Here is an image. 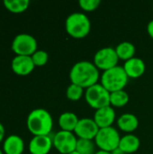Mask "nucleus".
<instances>
[{
  "label": "nucleus",
  "mask_w": 153,
  "mask_h": 154,
  "mask_svg": "<svg viewBox=\"0 0 153 154\" xmlns=\"http://www.w3.org/2000/svg\"><path fill=\"white\" fill-rule=\"evenodd\" d=\"M69 79L71 83L87 89L97 84L99 79V71L93 62L81 60L74 64L71 68Z\"/></svg>",
  "instance_id": "f257e3e1"
},
{
  "label": "nucleus",
  "mask_w": 153,
  "mask_h": 154,
  "mask_svg": "<svg viewBox=\"0 0 153 154\" xmlns=\"http://www.w3.org/2000/svg\"><path fill=\"white\" fill-rule=\"evenodd\" d=\"M26 125L30 133L34 136L49 135L52 130L53 120L47 110L36 108L29 114Z\"/></svg>",
  "instance_id": "f03ea898"
},
{
  "label": "nucleus",
  "mask_w": 153,
  "mask_h": 154,
  "mask_svg": "<svg viewBox=\"0 0 153 154\" xmlns=\"http://www.w3.org/2000/svg\"><path fill=\"white\" fill-rule=\"evenodd\" d=\"M66 32L75 39H82L88 35L91 30V23L87 15L76 12L70 14L65 22Z\"/></svg>",
  "instance_id": "7ed1b4c3"
},
{
  "label": "nucleus",
  "mask_w": 153,
  "mask_h": 154,
  "mask_svg": "<svg viewBox=\"0 0 153 154\" xmlns=\"http://www.w3.org/2000/svg\"><path fill=\"white\" fill-rule=\"evenodd\" d=\"M129 80L124 67L115 66L103 72L101 76V85L110 93L124 90Z\"/></svg>",
  "instance_id": "20e7f679"
},
{
  "label": "nucleus",
  "mask_w": 153,
  "mask_h": 154,
  "mask_svg": "<svg viewBox=\"0 0 153 154\" xmlns=\"http://www.w3.org/2000/svg\"><path fill=\"white\" fill-rule=\"evenodd\" d=\"M120 140L121 137L118 131L115 127L110 126L99 129L95 138V143L101 151L112 152L119 147Z\"/></svg>",
  "instance_id": "39448f33"
},
{
  "label": "nucleus",
  "mask_w": 153,
  "mask_h": 154,
  "mask_svg": "<svg viewBox=\"0 0 153 154\" xmlns=\"http://www.w3.org/2000/svg\"><path fill=\"white\" fill-rule=\"evenodd\" d=\"M85 99L90 107L97 110L110 106V92L97 83L86 89Z\"/></svg>",
  "instance_id": "423d86ee"
},
{
  "label": "nucleus",
  "mask_w": 153,
  "mask_h": 154,
  "mask_svg": "<svg viewBox=\"0 0 153 154\" xmlns=\"http://www.w3.org/2000/svg\"><path fill=\"white\" fill-rule=\"evenodd\" d=\"M12 51L16 55L32 56L37 51V41L30 34L20 33L13 40Z\"/></svg>",
  "instance_id": "0eeeda50"
},
{
  "label": "nucleus",
  "mask_w": 153,
  "mask_h": 154,
  "mask_svg": "<svg viewBox=\"0 0 153 154\" xmlns=\"http://www.w3.org/2000/svg\"><path fill=\"white\" fill-rule=\"evenodd\" d=\"M119 61L115 49L112 47H105L98 50L94 56V64L98 69L104 71L108 70L115 66Z\"/></svg>",
  "instance_id": "6e6552de"
},
{
  "label": "nucleus",
  "mask_w": 153,
  "mask_h": 154,
  "mask_svg": "<svg viewBox=\"0 0 153 154\" xmlns=\"http://www.w3.org/2000/svg\"><path fill=\"white\" fill-rule=\"evenodd\" d=\"M78 139L71 132L60 131L53 137L52 143L56 150L61 154H69L76 151Z\"/></svg>",
  "instance_id": "1a4fd4ad"
},
{
  "label": "nucleus",
  "mask_w": 153,
  "mask_h": 154,
  "mask_svg": "<svg viewBox=\"0 0 153 154\" xmlns=\"http://www.w3.org/2000/svg\"><path fill=\"white\" fill-rule=\"evenodd\" d=\"M99 129L100 128L96 124L94 119L82 118L79 119L74 133L78 137V139H86V140L93 141L95 140Z\"/></svg>",
  "instance_id": "9d476101"
},
{
  "label": "nucleus",
  "mask_w": 153,
  "mask_h": 154,
  "mask_svg": "<svg viewBox=\"0 0 153 154\" xmlns=\"http://www.w3.org/2000/svg\"><path fill=\"white\" fill-rule=\"evenodd\" d=\"M13 71L19 76H27L32 72L35 68L31 56H20L16 55L11 64Z\"/></svg>",
  "instance_id": "9b49d317"
},
{
  "label": "nucleus",
  "mask_w": 153,
  "mask_h": 154,
  "mask_svg": "<svg viewBox=\"0 0 153 154\" xmlns=\"http://www.w3.org/2000/svg\"><path fill=\"white\" fill-rule=\"evenodd\" d=\"M115 117L116 116L115 109L111 106H109L96 110L93 119L101 129L112 126L115 121Z\"/></svg>",
  "instance_id": "f8f14e48"
},
{
  "label": "nucleus",
  "mask_w": 153,
  "mask_h": 154,
  "mask_svg": "<svg viewBox=\"0 0 153 154\" xmlns=\"http://www.w3.org/2000/svg\"><path fill=\"white\" fill-rule=\"evenodd\" d=\"M52 145V140L49 135L33 136L29 143V152L31 154H48Z\"/></svg>",
  "instance_id": "ddd939ff"
},
{
  "label": "nucleus",
  "mask_w": 153,
  "mask_h": 154,
  "mask_svg": "<svg viewBox=\"0 0 153 154\" xmlns=\"http://www.w3.org/2000/svg\"><path fill=\"white\" fill-rule=\"evenodd\" d=\"M124 69L129 78L138 79L145 73L146 65L142 59L134 57L124 62Z\"/></svg>",
  "instance_id": "4468645a"
},
{
  "label": "nucleus",
  "mask_w": 153,
  "mask_h": 154,
  "mask_svg": "<svg viewBox=\"0 0 153 154\" xmlns=\"http://www.w3.org/2000/svg\"><path fill=\"white\" fill-rule=\"evenodd\" d=\"M24 150V143L23 139L15 134L6 137L3 144V152L5 154H22Z\"/></svg>",
  "instance_id": "2eb2a0df"
},
{
  "label": "nucleus",
  "mask_w": 153,
  "mask_h": 154,
  "mask_svg": "<svg viewBox=\"0 0 153 154\" xmlns=\"http://www.w3.org/2000/svg\"><path fill=\"white\" fill-rule=\"evenodd\" d=\"M117 125L120 130L125 133H133L139 126V120L133 114H123L117 119Z\"/></svg>",
  "instance_id": "dca6fc26"
},
{
  "label": "nucleus",
  "mask_w": 153,
  "mask_h": 154,
  "mask_svg": "<svg viewBox=\"0 0 153 154\" xmlns=\"http://www.w3.org/2000/svg\"><path fill=\"white\" fill-rule=\"evenodd\" d=\"M141 145L140 139L132 134H129L124 137H121L120 143H119V149H121L126 154H131L136 152Z\"/></svg>",
  "instance_id": "f3484780"
},
{
  "label": "nucleus",
  "mask_w": 153,
  "mask_h": 154,
  "mask_svg": "<svg viewBox=\"0 0 153 154\" xmlns=\"http://www.w3.org/2000/svg\"><path fill=\"white\" fill-rule=\"evenodd\" d=\"M78 121L79 119L78 118L76 114L72 112H65L61 114L59 117V125L61 131L73 133Z\"/></svg>",
  "instance_id": "a211bd4d"
},
{
  "label": "nucleus",
  "mask_w": 153,
  "mask_h": 154,
  "mask_svg": "<svg viewBox=\"0 0 153 154\" xmlns=\"http://www.w3.org/2000/svg\"><path fill=\"white\" fill-rule=\"evenodd\" d=\"M116 54L119 60H129L134 58L135 54V46L130 42H120L115 48Z\"/></svg>",
  "instance_id": "6ab92c4d"
},
{
  "label": "nucleus",
  "mask_w": 153,
  "mask_h": 154,
  "mask_svg": "<svg viewBox=\"0 0 153 154\" xmlns=\"http://www.w3.org/2000/svg\"><path fill=\"white\" fill-rule=\"evenodd\" d=\"M5 7L14 14H20L27 10L30 5L29 0H5L3 2Z\"/></svg>",
  "instance_id": "aec40b11"
},
{
  "label": "nucleus",
  "mask_w": 153,
  "mask_h": 154,
  "mask_svg": "<svg viewBox=\"0 0 153 154\" xmlns=\"http://www.w3.org/2000/svg\"><path fill=\"white\" fill-rule=\"evenodd\" d=\"M129 102V95L126 91L119 90L110 93V106L115 107H123Z\"/></svg>",
  "instance_id": "412c9836"
},
{
  "label": "nucleus",
  "mask_w": 153,
  "mask_h": 154,
  "mask_svg": "<svg viewBox=\"0 0 153 154\" xmlns=\"http://www.w3.org/2000/svg\"><path fill=\"white\" fill-rule=\"evenodd\" d=\"M95 144L92 140L78 139L76 151L79 154H95Z\"/></svg>",
  "instance_id": "4be33fe9"
},
{
  "label": "nucleus",
  "mask_w": 153,
  "mask_h": 154,
  "mask_svg": "<svg viewBox=\"0 0 153 154\" xmlns=\"http://www.w3.org/2000/svg\"><path fill=\"white\" fill-rule=\"evenodd\" d=\"M84 93V88H82L81 87L71 83L67 90H66V96L68 97V99L71 100V101H78L79 100Z\"/></svg>",
  "instance_id": "5701e85b"
},
{
  "label": "nucleus",
  "mask_w": 153,
  "mask_h": 154,
  "mask_svg": "<svg viewBox=\"0 0 153 154\" xmlns=\"http://www.w3.org/2000/svg\"><path fill=\"white\" fill-rule=\"evenodd\" d=\"M32 60L35 67H42L44 66L49 60V55L45 51L37 50L32 56Z\"/></svg>",
  "instance_id": "b1692460"
},
{
  "label": "nucleus",
  "mask_w": 153,
  "mask_h": 154,
  "mask_svg": "<svg viewBox=\"0 0 153 154\" xmlns=\"http://www.w3.org/2000/svg\"><path fill=\"white\" fill-rule=\"evenodd\" d=\"M101 4L100 0H79V6L87 12H92L97 9L99 5Z\"/></svg>",
  "instance_id": "393cba45"
},
{
  "label": "nucleus",
  "mask_w": 153,
  "mask_h": 154,
  "mask_svg": "<svg viewBox=\"0 0 153 154\" xmlns=\"http://www.w3.org/2000/svg\"><path fill=\"white\" fill-rule=\"evenodd\" d=\"M147 31H148V33L151 36V38L153 39V19L149 22L148 26H147Z\"/></svg>",
  "instance_id": "a878e982"
},
{
  "label": "nucleus",
  "mask_w": 153,
  "mask_h": 154,
  "mask_svg": "<svg viewBox=\"0 0 153 154\" xmlns=\"http://www.w3.org/2000/svg\"><path fill=\"white\" fill-rule=\"evenodd\" d=\"M5 127H4V125L0 123V143L3 141V139H4V137H5Z\"/></svg>",
  "instance_id": "bb28decb"
},
{
  "label": "nucleus",
  "mask_w": 153,
  "mask_h": 154,
  "mask_svg": "<svg viewBox=\"0 0 153 154\" xmlns=\"http://www.w3.org/2000/svg\"><path fill=\"white\" fill-rule=\"evenodd\" d=\"M112 154H126V153H125V152H124L121 149L117 148V149H115L114 152H112Z\"/></svg>",
  "instance_id": "cd10ccee"
},
{
  "label": "nucleus",
  "mask_w": 153,
  "mask_h": 154,
  "mask_svg": "<svg viewBox=\"0 0 153 154\" xmlns=\"http://www.w3.org/2000/svg\"><path fill=\"white\" fill-rule=\"evenodd\" d=\"M95 154H112V152H106V151H98L96 152Z\"/></svg>",
  "instance_id": "c85d7f7f"
},
{
  "label": "nucleus",
  "mask_w": 153,
  "mask_h": 154,
  "mask_svg": "<svg viewBox=\"0 0 153 154\" xmlns=\"http://www.w3.org/2000/svg\"><path fill=\"white\" fill-rule=\"evenodd\" d=\"M69 154H79L77 151H75V152H71V153H69Z\"/></svg>",
  "instance_id": "c756f323"
},
{
  "label": "nucleus",
  "mask_w": 153,
  "mask_h": 154,
  "mask_svg": "<svg viewBox=\"0 0 153 154\" xmlns=\"http://www.w3.org/2000/svg\"><path fill=\"white\" fill-rule=\"evenodd\" d=\"M0 154H4V152H3V151H2L1 149H0Z\"/></svg>",
  "instance_id": "7c9ffc66"
}]
</instances>
